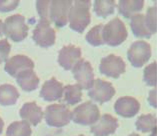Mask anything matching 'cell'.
<instances>
[{
    "label": "cell",
    "mask_w": 157,
    "mask_h": 136,
    "mask_svg": "<svg viewBox=\"0 0 157 136\" xmlns=\"http://www.w3.org/2000/svg\"><path fill=\"white\" fill-rule=\"evenodd\" d=\"M69 15L70 27L74 31L82 33L90 23L91 1H75Z\"/></svg>",
    "instance_id": "cell-1"
},
{
    "label": "cell",
    "mask_w": 157,
    "mask_h": 136,
    "mask_svg": "<svg viewBox=\"0 0 157 136\" xmlns=\"http://www.w3.org/2000/svg\"><path fill=\"white\" fill-rule=\"evenodd\" d=\"M29 29L25 17L19 14L8 17L3 24V33L14 42L24 40L28 36Z\"/></svg>",
    "instance_id": "cell-2"
},
{
    "label": "cell",
    "mask_w": 157,
    "mask_h": 136,
    "mask_svg": "<svg viewBox=\"0 0 157 136\" xmlns=\"http://www.w3.org/2000/svg\"><path fill=\"white\" fill-rule=\"evenodd\" d=\"M128 32L124 22L115 17L104 25L103 37L105 44L116 47L123 43L128 37Z\"/></svg>",
    "instance_id": "cell-3"
},
{
    "label": "cell",
    "mask_w": 157,
    "mask_h": 136,
    "mask_svg": "<svg viewBox=\"0 0 157 136\" xmlns=\"http://www.w3.org/2000/svg\"><path fill=\"white\" fill-rule=\"evenodd\" d=\"M71 115L69 108L65 104H53L47 107L45 118L48 126L59 128L70 123Z\"/></svg>",
    "instance_id": "cell-4"
},
{
    "label": "cell",
    "mask_w": 157,
    "mask_h": 136,
    "mask_svg": "<svg viewBox=\"0 0 157 136\" xmlns=\"http://www.w3.org/2000/svg\"><path fill=\"white\" fill-rule=\"evenodd\" d=\"M100 116L98 106L92 102L88 101L74 109L71 113V119L77 124L89 126L96 123Z\"/></svg>",
    "instance_id": "cell-5"
},
{
    "label": "cell",
    "mask_w": 157,
    "mask_h": 136,
    "mask_svg": "<svg viewBox=\"0 0 157 136\" xmlns=\"http://www.w3.org/2000/svg\"><path fill=\"white\" fill-rule=\"evenodd\" d=\"M73 1L71 0H54L50 1L49 17L58 27H63L67 24L70 10Z\"/></svg>",
    "instance_id": "cell-6"
},
{
    "label": "cell",
    "mask_w": 157,
    "mask_h": 136,
    "mask_svg": "<svg viewBox=\"0 0 157 136\" xmlns=\"http://www.w3.org/2000/svg\"><path fill=\"white\" fill-rule=\"evenodd\" d=\"M150 45L144 40L133 42L127 52L128 59L132 66L140 68L147 62L151 57Z\"/></svg>",
    "instance_id": "cell-7"
},
{
    "label": "cell",
    "mask_w": 157,
    "mask_h": 136,
    "mask_svg": "<svg viewBox=\"0 0 157 136\" xmlns=\"http://www.w3.org/2000/svg\"><path fill=\"white\" fill-rule=\"evenodd\" d=\"M50 23L48 20L40 18L33 31V39L42 47H49L55 43L56 32L50 26Z\"/></svg>",
    "instance_id": "cell-8"
},
{
    "label": "cell",
    "mask_w": 157,
    "mask_h": 136,
    "mask_svg": "<svg viewBox=\"0 0 157 136\" xmlns=\"http://www.w3.org/2000/svg\"><path fill=\"white\" fill-rule=\"evenodd\" d=\"M74 78L82 89L91 87L94 81V69L89 62L81 59L72 69Z\"/></svg>",
    "instance_id": "cell-9"
},
{
    "label": "cell",
    "mask_w": 157,
    "mask_h": 136,
    "mask_svg": "<svg viewBox=\"0 0 157 136\" xmlns=\"http://www.w3.org/2000/svg\"><path fill=\"white\" fill-rule=\"evenodd\" d=\"M115 93V89L111 83L97 79L94 81L88 95L94 101L102 104L111 100Z\"/></svg>",
    "instance_id": "cell-10"
},
{
    "label": "cell",
    "mask_w": 157,
    "mask_h": 136,
    "mask_svg": "<svg viewBox=\"0 0 157 136\" xmlns=\"http://www.w3.org/2000/svg\"><path fill=\"white\" fill-rule=\"evenodd\" d=\"M99 69L102 74L116 79L125 72L126 64L120 56L110 54L101 59Z\"/></svg>",
    "instance_id": "cell-11"
},
{
    "label": "cell",
    "mask_w": 157,
    "mask_h": 136,
    "mask_svg": "<svg viewBox=\"0 0 157 136\" xmlns=\"http://www.w3.org/2000/svg\"><path fill=\"white\" fill-rule=\"evenodd\" d=\"M81 48L74 45L64 46L59 52V65L66 70H72L81 57Z\"/></svg>",
    "instance_id": "cell-12"
},
{
    "label": "cell",
    "mask_w": 157,
    "mask_h": 136,
    "mask_svg": "<svg viewBox=\"0 0 157 136\" xmlns=\"http://www.w3.org/2000/svg\"><path fill=\"white\" fill-rule=\"evenodd\" d=\"M34 66V62L29 57L17 55L7 61L4 70L11 76L16 78L19 73L27 69H33Z\"/></svg>",
    "instance_id": "cell-13"
},
{
    "label": "cell",
    "mask_w": 157,
    "mask_h": 136,
    "mask_svg": "<svg viewBox=\"0 0 157 136\" xmlns=\"http://www.w3.org/2000/svg\"><path fill=\"white\" fill-rule=\"evenodd\" d=\"M140 104L134 97L125 96L118 98L114 105L115 112L125 118L135 116L140 109Z\"/></svg>",
    "instance_id": "cell-14"
},
{
    "label": "cell",
    "mask_w": 157,
    "mask_h": 136,
    "mask_svg": "<svg viewBox=\"0 0 157 136\" xmlns=\"http://www.w3.org/2000/svg\"><path fill=\"white\" fill-rule=\"evenodd\" d=\"M118 127L117 119L110 114L103 115L98 123L91 127L94 136H108L114 134Z\"/></svg>",
    "instance_id": "cell-15"
},
{
    "label": "cell",
    "mask_w": 157,
    "mask_h": 136,
    "mask_svg": "<svg viewBox=\"0 0 157 136\" xmlns=\"http://www.w3.org/2000/svg\"><path fill=\"white\" fill-rule=\"evenodd\" d=\"M63 84L55 77L47 81L40 92V97L45 101L52 102L61 99L63 93Z\"/></svg>",
    "instance_id": "cell-16"
},
{
    "label": "cell",
    "mask_w": 157,
    "mask_h": 136,
    "mask_svg": "<svg viewBox=\"0 0 157 136\" xmlns=\"http://www.w3.org/2000/svg\"><path fill=\"white\" fill-rule=\"evenodd\" d=\"M20 114L24 120L36 127L42 120L44 113L36 102H33L25 104L20 110Z\"/></svg>",
    "instance_id": "cell-17"
},
{
    "label": "cell",
    "mask_w": 157,
    "mask_h": 136,
    "mask_svg": "<svg viewBox=\"0 0 157 136\" xmlns=\"http://www.w3.org/2000/svg\"><path fill=\"white\" fill-rule=\"evenodd\" d=\"M16 81L25 92H32L38 87L40 80L33 69H27L18 74L16 77Z\"/></svg>",
    "instance_id": "cell-18"
},
{
    "label": "cell",
    "mask_w": 157,
    "mask_h": 136,
    "mask_svg": "<svg viewBox=\"0 0 157 136\" xmlns=\"http://www.w3.org/2000/svg\"><path fill=\"white\" fill-rule=\"evenodd\" d=\"M130 26L136 37L150 38L152 36V33L147 25L144 14L137 13L132 17Z\"/></svg>",
    "instance_id": "cell-19"
},
{
    "label": "cell",
    "mask_w": 157,
    "mask_h": 136,
    "mask_svg": "<svg viewBox=\"0 0 157 136\" xmlns=\"http://www.w3.org/2000/svg\"><path fill=\"white\" fill-rule=\"evenodd\" d=\"M144 1L142 0H124L118 2V12L126 18H130L142 10Z\"/></svg>",
    "instance_id": "cell-20"
},
{
    "label": "cell",
    "mask_w": 157,
    "mask_h": 136,
    "mask_svg": "<svg viewBox=\"0 0 157 136\" xmlns=\"http://www.w3.org/2000/svg\"><path fill=\"white\" fill-rule=\"evenodd\" d=\"M82 88L78 84L68 85L63 88L60 102L67 104H76L82 101Z\"/></svg>",
    "instance_id": "cell-21"
},
{
    "label": "cell",
    "mask_w": 157,
    "mask_h": 136,
    "mask_svg": "<svg viewBox=\"0 0 157 136\" xmlns=\"http://www.w3.org/2000/svg\"><path fill=\"white\" fill-rule=\"evenodd\" d=\"M20 94L16 87L10 84L0 85V104L10 106L15 104Z\"/></svg>",
    "instance_id": "cell-22"
},
{
    "label": "cell",
    "mask_w": 157,
    "mask_h": 136,
    "mask_svg": "<svg viewBox=\"0 0 157 136\" xmlns=\"http://www.w3.org/2000/svg\"><path fill=\"white\" fill-rule=\"evenodd\" d=\"M32 130L30 124L25 121H14L10 124L6 131L7 136H31Z\"/></svg>",
    "instance_id": "cell-23"
},
{
    "label": "cell",
    "mask_w": 157,
    "mask_h": 136,
    "mask_svg": "<svg viewBox=\"0 0 157 136\" xmlns=\"http://www.w3.org/2000/svg\"><path fill=\"white\" fill-rule=\"evenodd\" d=\"M157 118L151 114L142 115L138 118L136 122L137 130L142 132H148L157 127Z\"/></svg>",
    "instance_id": "cell-24"
},
{
    "label": "cell",
    "mask_w": 157,
    "mask_h": 136,
    "mask_svg": "<svg viewBox=\"0 0 157 136\" xmlns=\"http://www.w3.org/2000/svg\"><path fill=\"white\" fill-rule=\"evenodd\" d=\"M115 1L109 0L95 1L94 2V11L98 16L105 17L114 13L116 7Z\"/></svg>",
    "instance_id": "cell-25"
},
{
    "label": "cell",
    "mask_w": 157,
    "mask_h": 136,
    "mask_svg": "<svg viewBox=\"0 0 157 136\" xmlns=\"http://www.w3.org/2000/svg\"><path fill=\"white\" fill-rule=\"evenodd\" d=\"M104 25L102 24L96 25L86 34V40L90 44L94 47H97L105 44L103 37Z\"/></svg>",
    "instance_id": "cell-26"
},
{
    "label": "cell",
    "mask_w": 157,
    "mask_h": 136,
    "mask_svg": "<svg viewBox=\"0 0 157 136\" xmlns=\"http://www.w3.org/2000/svg\"><path fill=\"white\" fill-rule=\"evenodd\" d=\"M156 68L157 62L155 61L149 64L144 69L143 80L149 86H156Z\"/></svg>",
    "instance_id": "cell-27"
},
{
    "label": "cell",
    "mask_w": 157,
    "mask_h": 136,
    "mask_svg": "<svg viewBox=\"0 0 157 136\" xmlns=\"http://www.w3.org/2000/svg\"><path fill=\"white\" fill-rule=\"evenodd\" d=\"M156 15H157V7L155 6L149 7L147 10V14L145 15L147 25L152 34L157 31V23H156Z\"/></svg>",
    "instance_id": "cell-28"
},
{
    "label": "cell",
    "mask_w": 157,
    "mask_h": 136,
    "mask_svg": "<svg viewBox=\"0 0 157 136\" xmlns=\"http://www.w3.org/2000/svg\"><path fill=\"white\" fill-rule=\"evenodd\" d=\"M50 1H37L36 6L38 14L41 19H45L50 22L49 17V8Z\"/></svg>",
    "instance_id": "cell-29"
},
{
    "label": "cell",
    "mask_w": 157,
    "mask_h": 136,
    "mask_svg": "<svg viewBox=\"0 0 157 136\" xmlns=\"http://www.w3.org/2000/svg\"><path fill=\"white\" fill-rule=\"evenodd\" d=\"M19 1H0V12H9L16 9Z\"/></svg>",
    "instance_id": "cell-30"
},
{
    "label": "cell",
    "mask_w": 157,
    "mask_h": 136,
    "mask_svg": "<svg viewBox=\"0 0 157 136\" xmlns=\"http://www.w3.org/2000/svg\"><path fill=\"white\" fill-rule=\"evenodd\" d=\"M148 101L150 104L152 106L156 108V88L150 92L149 96L148 98Z\"/></svg>",
    "instance_id": "cell-31"
},
{
    "label": "cell",
    "mask_w": 157,
    "mask_h": 136,
    "mask_svg": "<svg viewBox=\"0 0 157 136\" xmlns=\"http://www.w3.org/2000/svg\"><path fill=\"white\" fill-rule=\"evenodd\" d=\"M4 126V121H3V120H2L1 118L0 117V135L2 133Z\"/></svg>",
    "instance_id": "cell-32"
},
{
    "label": "cell",
    "mask_w": 157,
    "mask_h": 136,
    "mask_svg": "<svg viewBox=\"0 0 157 136\" xmlns=\"http://www.w3.org/2000/svg\"><path fill=\"white\" fill-rule=\"evenodd\" d=\"M3 24L2 20L0 19V36H2L3 34Z\"/></svg>",
    "instance_id": "cell-33"
},
{
    "label": "cell",
    "mask_w": 157,
    "mask_h": 136,
    "mask_svg": "<svg viewBox=\"0 0 157 136\" xmlns=\"http://www.w3.org/2000/svg\"><path fill=\"white\" fill-rule=\"evenodd\" d=\"M128 136H140L139 134H137V133H133L132 134H130Z\"/></svg>",
    "instance_id": "cell-34"
},
{
    "label": "cell",
    "mask_w": 157,
    "mask_h": 136,
    "mask_svg": "<svg viewBox=\"0 0 157 136\" xmlns=\"http://www.w3.org/2000/svg\"><path fill=\"white\" fill-rule=\"evenodd\" d=\"M3 62H3V60H2V57H1V56H0V64Z\"/></svg>",
    "instance_id": "cell-35"
},
{
    "label": "cell",
    "mask_w": 157,
    "mask_h": 136,
    "mask_svg": "<svg viewBox=\"0 0 157 136\" xmlns=\"http://www.w3.org/2000/svg\"><path fill=\"white\" fill-rule=\"evenodd\" d=\"M85 136L84 135H82V134H81V135H78V136Z\"/></svg>",
    "instance_id": "cell-36"
}]
</instances>
